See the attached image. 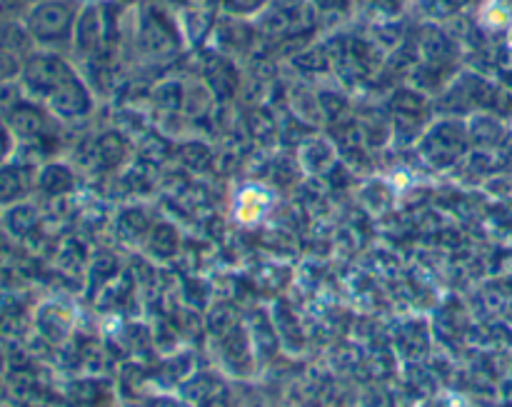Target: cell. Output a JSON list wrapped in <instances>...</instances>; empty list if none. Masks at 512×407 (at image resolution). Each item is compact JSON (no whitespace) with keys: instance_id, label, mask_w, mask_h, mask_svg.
I'll return each mask as SVG.
<instances>
[{"instance_id":"obj_2","label":"cell","mask_w":512,"mask_h":407,"mask_svg":"<svg viewBox=\"0 0 512 407\" xmlns=\"http://www.w3.org/2000/svg\"><path fill=\"white\" fill-rule=\"evenodd\" d=\"M25 173L15 165H0V205H13L25 193Z\"/></svg>"},{"instance_id":"obj_1","label":"cell","mask_w":512,"mask_h":407,"mask_svg":"<svg viewBox=\"0 0 512 407\" xmlns=\"http://www.w3.org/2000/svg\"><path fill=\"white\" fill-rule=\"evenodd\" d=\"M65 8L60 3H45L28 15V30L35 38H55L65 28Z\"/></svg>"},{"instance_id":"obj_4","label":"cell","mask_w":512,"mask_h":407,"mask_svg":"<svg viewBox=\"0 0 512 407\" xmlns=\"http://www.w3.org/2000/svg\"><path fill=\"white\" fill-rule=\"evenodd\" d=\"M13 138L15 135L10 133L8 123L0 118V165H5V160L10 158V153H13Z\"/></svg>"},{"instance_id":"obj_3","label":"cell","mask_w":512,"mask_h":407,"mask_svg":"<svg viewBox=\"0 0 512 407\" xmlns=\"http://www.w3.org/2000/svg\"><path fill=\"white\" fill-rule=\"evenodd\" d=\"M20 73V65L10 50H0V85L10 83Z\"/></svg>"}]
</instances>
